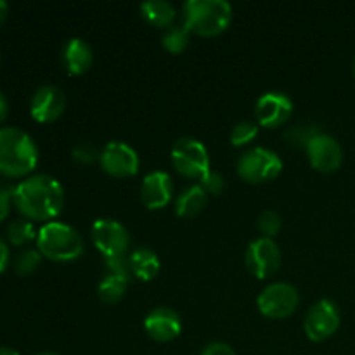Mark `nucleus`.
Returning <instances> with one entry per match:
<instances>
[{"label": "nucleus", "mask_w": 355, "mask_h": 355, "mask_svg": "<svg viewBox=\"0 0 355 355\" xmlns=\"http://www.w3.org/2000/svg\"><path fill=\"white\" fill-rule=\"evenodd\" d=\"M38 163V148L33 139L16 127L0 128V175L24 177Z\"/></svg>", "instance_id": "obj_2"}, {"label": "nucleus", "mask_w": 355, "mask_h": 355, "mask_svg": "<svg viewBox=\"0 0 355 355\" xmlns=\"http://www.w3.org/2000/svg\"><path fill=\"white\" fill-rule=\"evenodd\" d=\"M300 302L297 288L290 283L269 284L257 298L260 314L269 319H284L293 314Z\"/></svg>", "instance_id": "obj_7"}, {"label": "nucleus", "mask_w": 355, "mask_h": 355, "mask_svg": "<svg viewBox=\"0 0 355 355\" xmlns=\"http://www.w3.org/2000/svg\"><path fill=\"white\" fill-rule=\"evenodd\" d=\"M90 236L104 259L127 255L132 243L130 232L114 218H97L90 229Z\"/></svg>", "instance_id": "obj_8"}, {"label": "nucleus", "mask_w": 355, "mask_h": 355, "mask_svg": "<svg viewBox=\"0 0 355 355\" xmlns=\"http://www.w3.org/2000/svg\"><path fill=\"white\" fill-rule=\"evenodd\" d=\"M104 269H106V274H111V276H120V277H127V279H130L132 277L130 255L107 257V259H104Z\"/></svg>", "instance_id": "obj_26"}, {"label": "nucleus", "mask_w": 355, "mask_h": 355, "mask_svg": "<svg viewBox=\"0 0 355 355\" xmlns=\"http://www.w3.org/2000/svg\"><path fill=\"white\" fill-rule=\"evenodd\" d=\"M0 355H19V352H16L10 347H0Z\"/></svg>", "instance_id": "obj_36"}, {"label": "nucleus", "mask_w": 355, "mask_h": 355, "mask_svg": "<svg viewBox=\"0 0 355 355\" xmlns=\"http://www.w3.org/2000/svg\"><path fill=\"white\" fill-rule=\"evenodd\" d=\"M14 189H3L0 187V222L6 220V217L10 211V205L14 203L12 200Z\"/></svg>", "instance_id": "obj_32"}, {"label": "nucleus", "mask_w": 355, "mask_h": 355, "mask_svg": "<svg viewBox=\"0 0 355 355\" xmlns=\"http://www.w3.org/2000/svg\"><path fill=\"white\" fill-rule=\"evenodd\" d=\"M173 194V182L170 175L162 170L151 172L149 175L144 177L141 186V198L142 203L149 208V210H159V208L166 207L172 200Z\"/></svg>", "instance_id": "obj_16"}, {"label": "nucleus", "mask_w": 355, "mask_h": 355, "mask_svg": "<svg viewBox=\"0 0 355 355\" xmlns=\"http://www.w3.org/2000/svg\"><path fill=\"white\" fill-rule=\"evenodd\" d=\"M130 267L132 276H135L141 281H153L159 272L158 255L149 248H137L130 255Z\"/></svg>", "instance_id": "obj_19"}, {"label": "nucleus", "mask_w": 355, "mask_h": 355, "mask_svg": "<svg viewBox=\"0 0 355 355\" xmlns=\"http://www.w3.org/2000/svg\"><path fill=\"white\" fill-rule=\"evenodd\" d=\"M12 200L28 220H52L64 207V189L58 179L38 173L14 187Z\"/></svg>", "instance_id": "obj_1"}, {"label": "nucleus", "mask_w": 355, "mask_h": 355, "mask_svg": "<svg viewBox=\"0 0 355 355\" xmlns=\"http://www.w3.org/2000/svg\"><path fill=\"white\" fill-rule=\"evenodd\" d=\"M354 73H355V61H354Z\"/></svg>", "instance_id": "obj_38"}, {"label": "nucleus", "mask_w": 355, "mask_h": 355, "mask_svg": "<svg viewBox=\"0 0 355 355\" xmlns=\"http://www.w3.org/2000/svg\"><path fill=\"white\" fill-rule=\"evenodd\" d=\"M128 283H130V279H127V277L106 274L97 286V295L104 304H118L127 293Z\"/></svg>", "instance_id": "obj_21"}, {"label": "nucleus", "mask_w": 355, "mask_h": 355, "mask_svg": "<svg viewBox=\"0 0 355 355\" xmlns=\"http://www.w3.org/2000/svg\"><path fill=\"white\" fill-rule=\"evenodd\" d=\"M66 96L59 87L44 85L33 94L30 103V113L40 123L54 121L64 113Z\"/></svg>", "instance_id": "obj_14"}, {"label": "nucleus", "mask_w": 355, "mask_h": 355, "mask_svg": "<svg viewBox=\"0 0 355 355\" xmlns=\"http://www.w3.org/2000/svg\"><path fill=\"white\" fill-rule=\"evenodd\" d=\"M7 239L12 243L14 246H23L26 243L37 239L38 232L35 231L33 224H31L28 218H16V220L10 222L6 229Z\"/></svg>", "instance_id": "obj_22"}, {"label": "nucleus", "mask_w": 355, "mask_h": 355, "mask_svg": "<svg viewBox=\"0 0 355 355\" xmlns=\"http://www.w3.org/2000/svg\"><path fill=\"white\" fill-rule=\"evenodd\" d=\"M42 262V253L38 250H23L14 260V270L19 276H30Z\"/></svg>", "instance_id": "obj_24"}, {"label": "nucleus", "mask_w": 355, "mask_h": 355, "mask_svg": "<svg viewBox=\"0 0 355 355\" xmlns=\"http://www.w3.org/2000/svg\"><path fill=\"white\" fill-rule=\"evenodd\" d=\"M7 113H9V103H7L6 96L0 92V123L7 118Z\"/></svg>", "instance_id": "obj_34"}, {"label": "nucleus", "mask_w": 355, "mask_h": 355, "mask_svg": "<svg viewBox=\"0 0 355 355\" xmlns=\"http://www.w3.org/2000/svg\"><path fill=\"white\" fill-rule=\"evenodd\" d=\"M38 355H58V354H52V352H44V354H38Z\"/></svg>", "instance_id": "obj_37"}, {"label": "nucleus", "mask_w": 355, "mask_h": 355, "mask_svg": "<svg viewBox=\"0 0 355 355\" xmlns=\"http://www.w3.org/2000/svg\"><path fill=\"white\" fill-rule=\"evenodd\" d=\"M38 252L54 262H71L83 253V239L75 227L62 222H47L37 234Z\"/></svg>", "instance_id": "obj_4"}, {"label": "nucleus", "mask_w": 355, "mask_h": 355, "mask_svg": "<svg viewBox=\"0 0 355 355\" xmlns=\"http://www.w3.org/2000/svg\"><path fill=\"white\" fill-rule=\"evenodd\" d=\"M99 163L106 173L113 177H132L139 172L137 151L125 142L113 141L103 148L99 155Z\"/></svg>", "instance_id": "obj_11"}, {"label": "nucleus", "mask_w": 355, "mask_h": 355, "mask_svg": "<svg viewBox=\"0 0 355 355\" xmlns=\"http://www.w3.org/2000/svg\"><path fill=\"white\" fill-rule=\"evenodd\" d=\"M281 227H283V218L279 214L272 210L262 211V215L259 217V231L262 232L263 238L272 239V236H276Z\"/></svg>", "instance_id": "obj_27"}, {"label": "nucleus", "mask_w": 355, "mask_h": 355, "mask_svg": "<svg viewBox=\"0 0 355 355\" xmlns=\"http://www.w3.org/2000/svg\"><path fill=\"white\" fill-rule=\"evenodd\" d=\"M141 14L153 26L170 28L177 17V9L166 0H146L141 3Z\"/></svg>", "instance_id": "obj_20"}, {"label": "nucleus", "mask_w": 355, "mask_h": 355, "mask_svg": "<svg viewBox=\"0 0 355 355\" xmlns=\"http://www.w3.org/2000/svg\"><path fill=\"white\" fill-rule=\"evenodd\" d=\"M200 186L203 187L207 194H220L222 191H224L225 182H224V177H222L220 173L210 170V172L200 180Z\"/></svg>", "instance_id": "obj_28"}, {"label": "nucleus", "mask_w": 355, "mask_h": 355, "mask_svg": "<svg viewBox=\"0 0 355 355\" xmlns=\"http://www.w3.org/2000/svg\"><path fill=\"white\" fill-rule=\"evenodd\" d=\"M283 172V159L267 148H253L238 159V173L252 184L269 182Z\"/></svg>", "instance_id": "obj_6"}, {"label": "nucleus", "mask_w": 355, "mask_h": 355, "mask_svg": "<svg viewBox=\"0 0 355 355\" xmlns=\"http://www.w3.org/2000/svg\"><path fill=\"white\" fill-rule=\"evenodd\" d=\"M99 155L101 151H97V149L90 144H80L73 149V158L78 163H82V165H90L92 162L99 159Z\"/></svg>", "instance_id": "obj_30"}, {"label": "nucleus", "mask_w": 355, "mask_h": 355, "mask_svg": "<svg viewBox=\"0 0 355 355\" xmlns=\"http://www.w3.org/2000/svg\"><path fill=\"white\" fill-rule=\"evenodd\" d=\"M246 267L257 279H266L277 272L281 266V250L270 238H259L250 243L245 255Z\"/></svg>", "instance_id": "obj_10"}, {"label": "nucleus", "mask_w": 355, "mask_h": 355, "mask_svg": "<svg viewBox=\"0 0 355 355\" xmlns=\"http://www.w3.org/2000/svg\"><path fill=\"white\" fill-rule=\"evenodd\" d=\"M189 33L191 31L184 24H173L163 33L162 45L172 54H179L189 45Z\"/></svg>", "instance_id": "obj_23"}, {"label": "nucleus", "mask_w": 355, "mask_h": 355, "mask_svg": "<svg viewBox=\"0 0 355 355\" xmlns=\"http://www.w3.org/2000/svg\"><path fill=\"white\" fill-rule=\"evenodd\" d=\"M257 134H259V123L250 120L239 121L231 132V144L238 146V148L239 146H246L257 137Z\"/></svg>", "instance_id": "obj_25"}, {"label": "nucleus", "mask_w": 355, "mask_h": 355, "mask_svg": "<svg viewBox=\"0 0 355 355\" xmlns=\"http://www.w3.org/2000/svg\"><path fill=\"white\" fill-rule=\"evenodd\" d=\"M62 66L69 75H83L94 62V51L83 38H69L61 51Z\"/></svg>", "instance_id": "obj_17"}, {"label": "nucleus", "mask_w": 355, "mask_h": 355, "mask_svg": "<svg viewBox=\"0 0 355 355\" xmlns=\"http://www.w3.org/2000/svg\"><path fill=\"white\" fill-rule=\"evenodd\" d=\"M311 165L319 172H335L343 162V151L340 142L328 134H315L305 146Z\"/></svg>", "instance_id": "obj_12"}, {"label": "nucleus", "mask_w": 355, "mask_h": 355, "mask_svg": "<svg viewBox=\"0 0 355 355\" xmlns=\"http://www.w3.org/2000/svg\"><path fill=\"white\" fill-rule=\"evenodd\" d=\"M232 7L225 0H187L182 6V24L203 37H215L229 28Z\"/></svg>", "instance_id": "obj_3"}, {"label": "nucleus", "mask_w": 355, "mask_h": 355, "mask_svg": "<svg viewBox=\"0 0 355 355\" xmlns=\"http://www.w3.org/2000/svg\"><path fill=\"white\" fill-rule=\"evenodd\" d=\"M208 203V194L205 193L200 184L189 186L177 196L175 201V214L182 218L196 217L198 214L203 211V208Z\"/></svg>", "instance_id": "obj_18"}, {"label": "nucleus", "mask_w": 355, "mask_h": 355, "mask_svg": "<svg viewBox=\"0 0 355 355\" xmlns=\"http://www.w3.org/2000/svg\"><path fill=\"white\" fill-rule=\"evenodd\" d=\"M172 165L177 172L189 179L201 180L210 172V156L203 142L193 137H182L172 148Z\"/></svg>", "instance_id": "obj_5"}, {"label": "nucleus", "mask_w": 355, "mask_h": 355, "mask_svg": "<svg viewBox=\"0 0 355 355\" xmlns=\"http://www.w3.org/2000/svg\"><path fill=\"white\" fill-rule=\"evenodd\" d=\"M315 134H319L318 128H314V127L304 128L300 125V127H295V128H291V130H288L286 137H288V141L295 142V144L307 146L309 141H311Z\"/></svg>", "instance_id": "obj_29"}, {"label": "nucleus", "mask_w": 355, "mask_h": 355, "mask_svg": "<svg viewBox=\"0 0 355 355\" xmlns=\"http://www.w3.org/2000/svg\"><path fill=\"white\" fill-rule=\"evenodd\" d=\"M9 259H10V253H9V246L6 245L2 238H0V274L7 269L9 266Z\"/></svg>", "instance_id": "obj_33"}, {"label": "nucleus", "mask_w": 355, "mask_h": 355, "mask_svg": "<svg viewBox=\"0 0 355 355\" xmlns=\"http://www.w3.org/2000/svg\"><path fill=\"white\" fill-rule=\"evenodd\" d=\"M144 329L156 342H172L182 331V321L172 309L158 307L146 315Z\"/></svg>", "instance_id": "obj_15"}, {"label": "nucleus", "mask_w": 355, "mask_h": 355, "mask_svg": "<svg viewBox=\"0 0 355 355\" xmlns=\"http://www.w3.org/2000/svg\"><path fill=\"white\" fill-rule=\"evenodd\" d=\"M293 113V101L283 92H267L255 104V116L259 125L267 128L286 123Z\"/></svg>", "instance_id": "obj_13"}, {"label": "nucleus", "mask_w": 355, "mask_h": 355, "mask_svg": "<svg viewBox=\"0 0 355 355\" xmlns=\"http://www.w3.org/2000/svg\"><path fill=\"white\" fill-rule=\"evenodd\" d=\"M201 355H236V352L231 345H227V343L214 342L208 343V345L205 347Z\"/></svg>", "instance_id": "obj_31"}, {"label": "nucleus", "mask_w": 355, "mask_h": 355, "mask_svg": "<svg viewBox=\"0 0 355 355\" xmlns=\"http://www.w3.org/2000/svg\"><path fill=\"white\" fill-rule=\"evenodd\" d=\"M7 14H9V3L6 0H0V24L7 19Z\"/></svg>", "instance_id": "obj_35"}, {"label": "nucleus", "mask_w": 355, "mask_h": 355, "mask_svg": "<svg viewBox=\"0 0 355 355\" xmlns=\"http://www.w3.org/2000/svg\"><path fill=\"white\" fill-rule=\"evenodd\" d=\"M338 328L340 311L338 305L333 300L322 298L309 309L307 315H305L304 329L312 342H324V340L331 338L338 331Z\"/></svg>", "instance_id": "obj_9"}]
</instances>
